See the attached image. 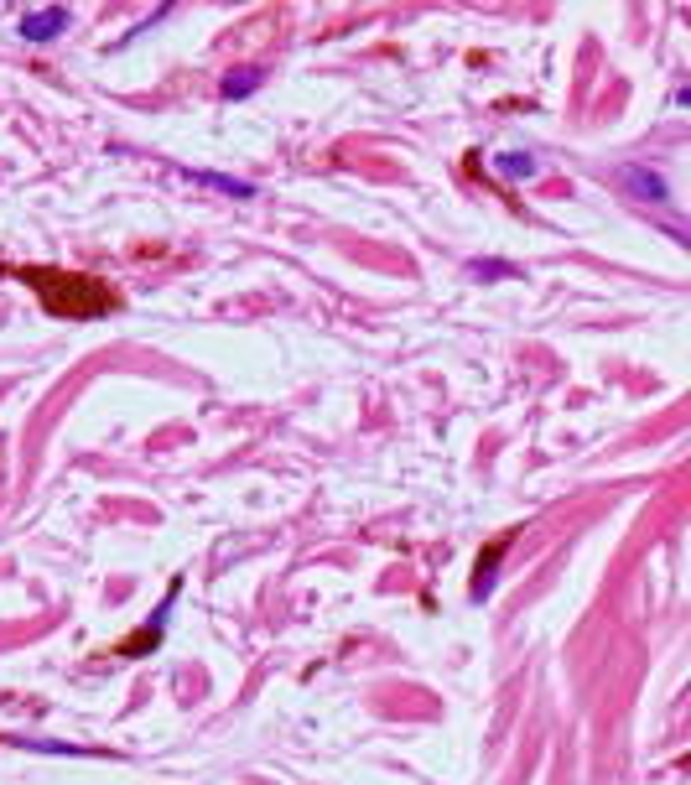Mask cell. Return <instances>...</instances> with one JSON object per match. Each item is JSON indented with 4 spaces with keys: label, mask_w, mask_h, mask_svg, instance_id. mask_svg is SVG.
Returning <instances> with one entry per match:
<instances>
[{
    "label": "cell",
    "mask_w": 691,
    "mask_h": 785,
    "mask_svg": "<svg viewBox=\"0 0 691 785\" xmlns=\"http://www.w3.org/2000/svg\"><path fill=\"white\" fill-rule=\"evenodd\" d=\"M16 281H26L37 292V302L52 312V318H68V323H89V318H110L120 312V292L99 276L84 271H63V266H21L11 271Z\"/></svg>",
    "instance_id": "1"
},
{
    "label": "cell",
    "mask_w": 691,
    "mask_h": 785,
    "mask_svg": "<svg viewBox=\"0 0 691 785\" xmlns=\"http://www.w3.org/2000/svg\"><path fill=\"white\" fill-rule=\"evenodd\" d=\"M172 598H177V583H172V593L162 598V609H156V619H151V624H141L136 635H125V640L115 645V656H120V661H136V656H151V650L162 645V619H167V609H172Z\"/></svg>",
    "instance_id": "2"
},
{
    "label": "cell",
    "mask_w": 691,
    "mask_h": 785,
    "mask_svg": "<svg viewBox=\"0 0 691 785\" xmlns=\"http://www.w3.org/2000/svg\"><path fill=\"white\" fill-rule=\"evenodd\" d=\"M63 32H68V11H63V6L26 11V16H21V37H26V42H37V47H42V42H58Z\"/></svg>",
    "instance_id": "3"
},
{
    "label": "cell",
    "mask_w": 691,
    "mask_h": 785,
    "mask_svg": "<svg viewBox=\"0 0 691 785\" xmlns=\"http://www.w3.org/2000/svg\"><path fill=\"white\" fill-rule=\"evenodd\" d=\"M510 536H515V531H504V536H494L489 552H478V567H473V598H489V588H494V567H499V557H504V546H510Z\"/></svg>",
    "instance_id": "4"
},
{
    "label": "cell",
    "mask_w": 691,
    "mask_h": 785,
    "mask_svg": "<svg viewBox=\"0 0 691 785\" xmlns=\"http://www.w3.org/2000/svg\"><path fill=\"white\" fill-rule=\"evenodd\" d=\"M619 182H624V188H634V193H640V198H655V203H671V188H666V182H660L655 172H645V167H624V172H619Z\"/></svg>",
    "instance_id": "5"
},
{
    "label": "cell",
    "mask_w": 691,
    "mask_h": 785,
    "mask_svg": "<svg viewBox=\"0 0 691 785\" xmlns=\"http://www.w3.org/2000/svg\"><path fill=\"white\" fill-rule=\"evenodd\" d=\"M255 89H260V68H239V73L224 78V94H229V99H245V94H255Z\"/></svg>",
    "instance_id": "6"
},
{
    "label": "cell",
    "mask_w": 691,
    "mask_h": 785,
    "mask_svg": "<svg viewBox=\"0 0 691 785\" xmlns=\"http://www.w3.org/2000/svg\"><path fill=\"white\" fill-rule=\"evenodd\" d=\"M203 182H214V188H224V193H234V198H255V188L250 182H234V177H219V172H198Z\"/></svg>",
    "instance_id": "7"
},
{
    "label": "cell",
    "mask_w": 691,
    "mask_h": 785,
    "mask_svg": "<svg viewBox=\"0 0 691 785\" xmlns=\"http://www.w3.org/2000/svg\"><path fill=\"white\" fill-rule=\"evenodd\" d=\"M499 172L504 177H530V172H536V162H530V156H499Z\"/></svg>",
    "instance_id": "8"
}]
</instances>
